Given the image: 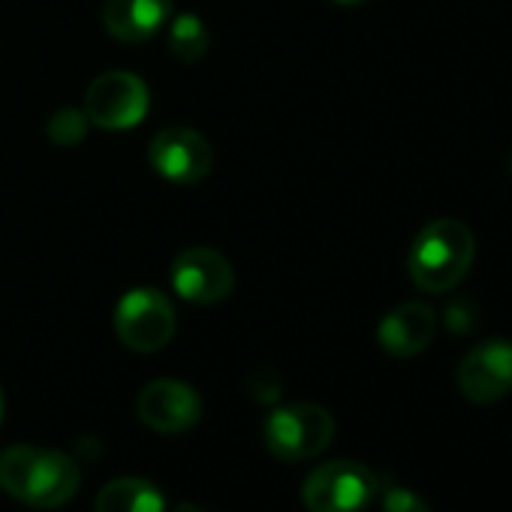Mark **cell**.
<instances>
[{
    "label": "cell",
    "instance_id": "e0dca14e",
    "mask_svg": "<svg viewBox=\"0 0 512 512\" xmlns=\"http://www.w3.org/2000/svg\"><path fill=\"white\" fill-rule=\"evenodd\" d=\"M446 326H449L452 332L464 335V332H470V329L476 326V311H473L467 302H452V305L446 308Z\"/></svg>",
    "mask_w": 512,
    "mask_h": 512
},
{
    "label": "cell",
    "instance_id": "4fadbf2b",
    "mask_svg": "<svg viewBox=\"0 0 512 512\" xmlns=\"http://www.w3.org/2000/svg\"><path fill=\"white\" fill-rule=\"evenodd\" d=\"M94 512H166L157 485L139 476H118L106 482L94 500Z\"/></svg>",
    "mask_w": 512,
    "mask_h": 512
},
{
    "label": "cell",
    "instance_id": "277c9868",
    "mask_svg": "<svg viewBox=\"0 0 512 512\" xmlns=\"http://www.w3.org/2000/svg\"><path fill=\"white\" fill-rule=\"evenodd\" d=\"M380 491L377 473L350 458L326 461L308 473L302 485V500L308 512H362Z\"/></svg>",
    "mask_w": 512,
    "mask_h": 512
},
{
    "label": "cell",
    "instance_id": "6da1fadb",
    "mask_svg": "<svg viewBox=\"0 0 512 512\" xmlns=\"http://www.w3.org/2000/svg\"><path fill=\"white\" fill-rule=\"evenodd\" d=\"M82 473L61 449L16 443L0 452V491L34 509H58L76 497Z\"/></svg>",
    "mask_w": 512,
    "mask_h": 512
},
{
    "label": "cell",
    "instance_id": "8992f818",
    "mask_svg": "<svg viewBox=\"0 0 512 512\" xmlns=\"http://www.w3.org/2000/svg\"><path fill=\"white\" fill-rule=\"evenodd\" d=\"M151 106L148 85L130 70H112L97 76L85 91V115L103 130L136 127Z\"/></svg>",
    "mask_w": 512,
    "mask_h": 512
},
{
    "label": "cell",
    "instance_id": "5b68a950",
    "mask_svg": "<svg viewBox=\"0 0 512 512\" xmlns=\"http://www.w3.org/2000/svg\"><path fill=\"white\" fill-rule=\"evenodd\" d=\"M115 335L133 353H157L175 335V308L154 287H136L115 308Z\"/></svg>",
    "mask_w": 512,
    "mask_h": 512
},
{
    "label": "cell",
    "instance_id": "8fae6325",
    "mask_svg": "<svg viewBox=\"0 0 512 512\" xmlns=\"http://www.w3.org/2000/svg\"><path fill=\"white\" fill-rule=\"evenodd\" d=\"M434 329H437L434 311L428 305H422V302H407V305H398L395 311H389L380 320L377 341L389 356L410 359V356H419L431 344Z\"/></svg>",
    "mask_w": 512,
    "mask_h": 512
},
{
    "label": "cell",
    "instance_id": "9c48e42d",
    "mask_svg": "<svg viewBox=\"0 0 512 512\" xmlns=\"http://www.w3.org/2000/svg\"><path fill=\"white\" fill-rule=\"evenodd\" d=\"M136 413L142 425H148L157 434H184L199 422L202 398L193 386L172 377H160L139 392Z\"/></svg>",
    "mask_w": 512,
    "mask_h": 512
},
{
    "label": "cell",
    "instance_id": "3957f363",
    "mask_svg": "<svg viewBox=\"0 0 512 512\" xmlns=\"http://www.w3.org/2000/svg\"><path fill=\"white\" fill-rule=\"evenodd\" d=\"M335 437V419L320 404H284L266 416L263 440L278 461H308L329 449Z\"/></svg>",
    "mask_w": 512,
    "mask_h": 512
},
{
    "label": "cell",
    "instance_id": "7a4b0ae2",
    "mask_svg": "<svg viewBox=\"0 0 512 512\" xmlns=\"http://www.w3.org/2000/svg\"><path fill=\"white\" fill-rule=\"evenodd\" d=\"M476 256V238L467 223L455 217H437L419 229L407 253V272L410 281L422 293H449L455 290Z\"/></svg>",
    "mask_w": 512,
    "mask_h": 512
},
{
    "label": "cell",
    "instance_id": "ffe728a7",
    "mask_svg": "<svg viewBox=\"0 0 512 512\" xmlns=\"http://www.w3.org/2000/svg\"><path fill=\"white\" fill-rule=\"evenodd\" d=\"M0 419H4V392H0Z\"/></svg>",
    "mask_w": 512,
    "mask_h": 512
},
{
    "label": "cell",
    "instance_id": "52a82bcc",
    "mask_svg": "<svg viewBox=\"0 0 512 512\" xmlns=\"http://www.w3.org/2000/svg\"><path fill=\"white\" fill-rule=\"evenodd\" d=\"M169 281L184 302L217 305L235 287V272L223 253L211 247H184L169 269Z\"/></svg>",
    "mask_w": 512,
    "mask_h": 512
},
{
    "label": "cell",
    "instance_id": "ac0fdd59",
    "mask_svg": "<svg viewBox=\"0 0 512 512\" xmlns=\"http://www.w3.org/2000/svg\"><path fill=\"white\" fill-rule=\"evenodd\" d=\"M172 512H205V509H202V506H196V503H187V500H184V503H178Z\"/></svg>",
    "mask_w": 512,
    "mask_h": 512
},
{
    "label": "cell",
    "instance_id": "7c38bea8",
    "mask_svg": "<svg viewBox=\"0 0 512 512\" xmlns=\"http://www.w3.org/2000/svg\"><path fill=\"white\" fill-rule=\"evenodd\" d=\"M172 19V0H106L103 25L121 43H145Z\"/></svg>",
    "mask_w": 512,
    "mask_h": 512
},
{
    "label": "cell",
    "instance_id": "2e32d148",
    "mask_svg": "<svg viewBox=\"0 0 512 512\" xmlns=\"http://www.w3.org/2000/svg\"><path fill=\"white\" fill-rule=\"evenodd\" d=\"M380 512H431V506L404 485H389L380 500Z\"/></svg>",
    "mask_w": 512,
    "mask_h": 512
},
{
    "label": "cell",
    "instance_id": "d6986e66",
    "mask_svg": "<svg viewBox=\"0 0 512 512\" xmlns=\"http://www.w3.org/2000/svg\"><path fill=\"white\" fill-rule=\"evenodd\" d=\"M335 4H341V7H362V4H368V0H335Z\"/></svg>",
    "mask_w": 512,
    "mask_h": 512
},
{
    "label": "cell",
    "instance_id": "ba28073f",
    "mask_svg": "<svg viewBox=\"0 0 512 512\" xmlns=\"http://www.w3.org/2000/svg\"><path fill=\"white\" fill-rule=\"evenodd\" d=\"M148 163L172 184H196L211 172L214 151L208 139L193 127H166L151 139Z\"/></svg>",
    "mask_w": 512,
    "mask_h": 512
},
{
    "label": "cell",
    "instance_id": "30bf717a",
    "mask_svg": "<svg viewBox=\"0 0 512 512\" xmlns=\"http://www.w3.org/2000/svg\"><path fill=\"white\" fill-rule=\"evenodd\" d=\"M458 389L473 404L500 401L512 389V341L491 338L476 344L458 368Z\"/></svg>",
    "mask_w": 512,
    "mask_h": 512
},
{
    "label": "cell",
    "instance_id": "5bb4252c",
    "mask_svg": "<svg viewBox=\"0 0 512 512\" xmlns=\"http://www.w3.org/2000/svg\"><path fill=\"white\" fill-rule=\"evenodd\" d=\"M211 46L205 22L193 13H181L169 22V52L181 64H196Z\"/></svg>",
    "mask_w": 512,
    "mask_h": 512
},
{
    "label": "cell",
    "instance_id": "9a60e30c",
    "mask_svg": "<svg viewBox=\"0 0 512 512\" xmlns=\"http://www.w3.org/2000/svg\"><path fill=\"white\" fill-rule=\"evenodd\" d=\"M88 127H91V121H88L85 109L67 106V109H58L49 118V139L58 142L61 148H73V145H79L85 139Z\"/></svg>",
    "mask_w": 512,
    "mask_h": 512
}]
</instances>
